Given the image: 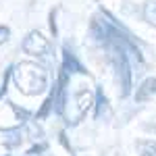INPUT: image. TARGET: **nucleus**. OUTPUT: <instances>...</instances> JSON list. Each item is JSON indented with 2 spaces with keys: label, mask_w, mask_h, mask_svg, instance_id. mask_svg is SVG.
<instances>
[{
  "label": "nucleus",
  "mask_w": 156,
  "mask_h": 156,
  "mask_svg": "<svg viewBox=\"0 0 156 156\" xmlns=\"http://www.w3.org/2000/svg\"><path fill=\"white\" fill-rule=\"evenodd\" d=\"M92 106H94V94L90 90H77L73 94V98L67 96L60 115H65V119H67L69 125H77L87 115V110Z\"/></svg>",
  "instance_id": "nucleus-2"
},
{
  "label": "nucleus",
  "mask_w": 156,
  "mask_h": 156,
  "mask_svg": "<svg viewBox=\"0 0 156 156\" xmlns=\"http://www.w3.org/2000/svg\"><path fill=\"white\" fill-rule=\"evenodd\" d=\"M62 69L67 73H85L83 67L77 62V58L73 56L69 50H65V54H62Z\"/></svg>",
  "instance_id": "nucleus-5"
},
{
  "label": "nucleus",
  "mask_w": 156,
  "mask_h": 156,
  "mask_svg": "<svg viewBox=\"0 0 156 156\" xmlns=\"http://www.w3.org/2000/svg\"><path fill=\"white\" fill-rule=\"evenodd\" d=\"M52 104H54V92L50 94L46 100H44V104H42V108L36 112V121H42V119H46V115L50 112V108H52Z\"/></svg>",
  "instance_id": "nucleus-7"
},
{
  "label": "nucleus",
  "mask_w": 156,
  "mask_h": 156,
  "mask_svg": "<svg viewBox=\"0 0 156 156\" xmlns=\"http://www.w3.org/2000/svg\"><path fill=\"white\" fill-rule=\"evenodd\" d=\"M154 94H156V79L154 77H148V79H144L142 85L137 87L135 100H137V102H146V100H150Z\"/></svg>",
  "instance_id": "nucleus-4"
},
{
  "label": "nucleus",
  "mask_w": 156,
  "mask_h": 156,
  "mask_svg": "<svg viewBox=\"0 0 156 156\" xmlns=\"http://www.w3.org/2000/svg\"><path fill=\"white\" fill-rule=\"evenodd\" d=\"M23 52L29 56H37V58H44L52 54V44H50L48 37H44V34L40 31H29L27 37L23 40Z\"/></svg>",
  "instance_id": "nucleus-3"
},
{
  "label": "nucleus",
  "mask_w": 156,
  "mask_h": 156,
  "mask_svg": "<svg viewBox=\"0 0 156 156\" xmlns=\"http://www.w3.org/2000/svg\"><path fill=\"white\" fill-rule=\"evenodd\" d=\"M11 77L15 79V85L19 87V92H23L25 96L44 94L48 87V73L37 62L23 60V62L15 65L11 69Z\"/></svg>",
  "instance_id": "nucleus-1"
},
{
  "label": "nucleus",
  "mask_w": 156,
  "mask_h": 156,
  "mask_svg": "<svg viewBox=\"0 0 156 156\" xmlns=\"http://www.w3.org/2000/svg\"><path fill=\"white\" fill-rule=\"evenodd\" d=\"M144 19L156 27V0H150L144 4Z\"/></svg>",
  "instance_id": "nucleus-6"
},
{
  "label": "nucleus",
  "mask_w": 156,
  "mask_h": 156,
  "mask_svg": "<svg viewBox=\"0 0 156 156\" xmlns=\"http://www.w3.org/2000/svg\"><path fill=\"white\" fill-rule=\"evenodd\" d=\"M9 37H11V29L6 25H0V44L9 42Z\"/></svg>",
  "instance_id": "nucleus-9"
},
{
  "label": "nucleus",
  "mask_w": 156,
  "mask_h": 156,
  "mask_svg": "<svg viewBox=\"0 0 156 156\" xmlns=\"http://www.w3.org/2000/svg\"><path fill=\"white\" fill-rule=\"evenodd\" d=\"M137 150L140 156H156V142H140Z\"/></svg>",
  "instance_id": "nucleus-8"
}]
</instances>
